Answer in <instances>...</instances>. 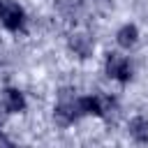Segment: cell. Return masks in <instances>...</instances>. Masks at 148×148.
I'll return each mask as SVG.
<instances>
[{
  "label": "cell",
  "instance_id": "cell-7",
  "mask_svg": "<svg viewBox=\"0 0 148 148\" xmlns=\"http://www.w3.org/2000/svg\"><path fill=\"white\" fill-rule=\"evenodd\" d=\"M136 37H139L136 28L127 23V25H123V28L118 30V35H116V42H118L123 49H130V46H134V44H136Z\"/></svg>",
  "mask_w": 148,
  "mask_h": 148
},
{
  "label": "cell",
  "instance_id": "cell-5",
  "mask_svg": "<svg viewBox=\"0 0 148 148\" xmlns=\"http://www.w3.org/2000/svg\"><path fill=\"white\" fill-rule=\"evenodd\" d=\"M2 104H5V109H7L9 113H18V111L25 109L23 95H21L18 90H14V88H5V90H2Z\"/></svg>",
  "mask_w": 148,
  "mask_h": 148
},
{
  "label": "cell",
  "instance_id": "cell-8",
  "mask_svg": "<svg viewBox=\"0 0 148 148\" xmlns=\"http://www.w3.org/2000/svg\"><path fill=\"white\" fill-rule=\"evenodd\" d=\"M130 134H132L134 141L146 143V141H148V120H146V118H134V120L130 123Z\"/></svg>",
  "mask_w": 148,
  "mask_h": 148
},
{
  "label": "cell",
  "instance_id": "cell-3",
  "mask_svg": "<svg viewBox=\"0 0 148 148\" xmlns=\"http://www.w3.org/2000/svg\"><path fill=\"white\" fill-rule=\"evenodd\" d=\"M106 74L111 79H118V81H130L132 79V67H130V60L118 56V53H109L106 58Z\"/></svg>",
  "mask_w": 148,
  "mask_h": 148
},
{
  "label": "cell",
  "instance_id": "cell-4",
  "mask_svg": "<svg viewBox=\"0 0 148 148\" xmlns=\"http://www.w3.org/2000/svg\"><path fill=\"white\" fill-rule=\"evenodd\" d=\"M92 37H88L86 32H74L69 35V49L79 56V58H88L92 53Z\"/></svg>",
  "mask_w": 148,
  "mask_h": 148
},
{
  "label": "cell",
  "instance_id": "cell-6",
  "mask_svg": "<svg viewBox=\"0 0 148 148\" xmlns=\"http://www.w3.org/2000/svg\"><path fill=\"white\" fill-rule=\"evenodd\" d=\"M79 106H81V113H90V116H104V104H102V95L79 97Z\"/></svg>",
  "mask_w": 148,
  "mask_h": 148
},
{
  "label": "cell",
  "instance_id": "cell-9",
  "mask_svg": "<svg viewBox=\"0 0 148 148\" xmlns=\"http://www.w3.org/2000/svg\"><path fill=\"white\" fill-rule=\"evenodd\" d=\"M56 2V7L62 12V14H67V16H72L76 9H79V0H53Z\"/></svg>",
  "mask_w": 148,
  "mask_h": 148
},
{
  "label": "cell",
  "instance_id": "cell-1",
  "mask_svg": "<svg viewBox=\"0 0 148 148\" xmlns=\"http://www.w3.org/2000/svg\"><path fill=\"white\" fill-rule=\"evenodd\" d=\"M79 116H83V113H81V106H79V99L72 95L69 88H62V90H60V104H58L56 111H53L56 123H58V125H69V123H74Z\"/></svg>",
  "mask_w": 148,
  "mask_h": 148
},
{
  "label": "cell",
  "instance_id": "cell-2",
  "mask_svg": "<svg viewBox=\"0 0 148 148\" xmlns=\"http://www.w3.org/2000/svg\"><path fill=\"white\" fill-rule=\"evenodd\" d=\"M0 21L9 30H18L25 21V12L14 0H0Z\"/></svg>",
  "mask_w": 148,
  "mask_h": 148
}]
</instances>
